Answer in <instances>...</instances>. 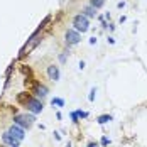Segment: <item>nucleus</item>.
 <instances>
[{
	"instance_id": "nucleus-21",
	"label": "nucleus",
	"mask_w": 147,
	"mask_h": 147,
	"mask_svg": "<svg viewBox=\"0 0 147 147\" xmlns=\"http://www.w3.org/2000/svg\"><path fill=\"white\" fill-rule=\"evenodd\" d=\"M86 147H96V144H95V142H90V144H88Z\"/></svg>"
},
{
	"instance_id": "nucleus-8",
	"label": "nucleus",
	"mask_w": 147,
	"mask_h": 147,
	"mask_svg": "<svg viewBox=\"0 0 147 147\" xmlns=\"http://www.w3.org/2000/svg\"><path fill=\"white\" fill-rule=\"evenodd\" d=\"M47 76H49V80L58 81V80H59V69H58V66H54V64L47 66Z\"/></svg>"
},
{
	"instance_id": "nucleus-12",
	"label": "nucleus",
	"mask_w": 147,
	"mask_h": 147,
	"mask_svg": "<svg viewBox=\"0 0 147 147\" xmlns=\"http://www.w3.org/2000/svg\"><path fill=\"white\" fill-rule=\"evenodd\" d=\"M90 2H91V7H95V9H100L105 3V0H90Z\"/></svg>"
},
{
	"instance_id": "nucleus-1",
	"label": "nucleus",
	"mask_w": 147,
	"mask_h": 147,
	"mask_svg": "<svg viewBox=\"0 0 147 147\" xmlns=\"http://www.w3.org/2000/svg\"><path fill=\"white\" fill-rule=\"evenodd\" d=\"M73 26L76 32H86L90 29V22H88V17H85L83 14L76 15L73 19Z\"/></svg>"
},
{
	"instance_id": "nucleus-3",
	"label": "nucleus",
	"mask_w": 147,
	"mask_h": 147,
	"mask_svg": "<svg viewBox=\"0 0 147 147\" xmlns=\"http://www.w3.org/2000/svg\"><path fill=\"white\" fill-rule=\"evenodd\" d=\"M37 34H39V32H34V34H32V37L29 39V42H27V44L20 49V56H26V54H29L30 51H32L36 46L41 42V39H39V36H37Z\"/></svg>"
},
{
	"instance_id": "nucleus-2",
	"label": "nucleus",
	"mask_w": 147,
	"mask_h": 147,
	"mask_svg": "<svg viewBox=\"0 0 147 147\" xmlns=\"http://www.w3.org/2000/svg\"><path fill=\"white\" fill-rule=\"evenodd\" d=\"M34 120H36V117L34 115H15L14 117V123L15 125H19V127H22V129H29L30 125L34 123Z\"/></svg>"
},
{
	"instance_id": "nucleus-13",
	"label": "nucleus",
	"mask_w": 147,
	"mask_h": 147,
	"mask_svg": "<svg viewBox=\"0 0 147 147\" xmlns=\"http://www.w3.org/2000/svg\"><path fill=\"white\" fill-rule=\"evenodd\" d=\"M51 103H53V105H56V107H59V108H61V107H64V100H63V98H53Z\"/></svg>"
},
{
	"instance_id": "nucleus-15",
	"label": "nucleus",
	"mask_w": 147,
	"mask_h": 147,
	"mask_svg": "<svg viewBox=\"0 0 147 147\" xmlns=\"http://www.w3.org/2000/svg\"><path fill=\"white\" fill-rule=\"evenodd\" d=\"M76 115H78V118H86V117H88V113H86V112H83V110H78V112H76Z\"/></svg>"
},
{
	"instance_id": "nucleus-4",
	"label": "nucleus",
	"mask_w": 147,
	"mask_h": 147,
	"mask_svg": "<svg viewBox=\"0 0 147 147\" xmlns=\"http://www.w3.org/2000/svg\"><path fill=\"white\" fill-rule=\"evenodd\" d=\"M26 107H27V110L32 112V113H41L42 108H44V107H42V102H41L39 98H32V96H30L29 102L26 103Z\"/></svg>"
},
{
	"instance_id": "nucleus-11",
	"label": "nucleus",
	"mask_w": 147,
	"mask_h": 147,
	"mask_svg": "<svg viewBox=\"0 0 147 147\" xmlns=\"http://www.w3.org/2000/svg\"><path fill=\"white\" fill-rule=\"evenodd\" d=\"M110 120H112V115H100V117L96 118V122H98L100 125L107 123V122H110Z\"/></svg>"
},
{
	"instance_id": "nucleus-19",
	"label": "nucleus",
	"mask_w": 147,
	"mask_h": 147,
	"mask_svg": "<svg viewBox=\"0 0 147 147\" xmlns=\"http://www.w3.org/2000/svg\"><path fill=\"white\" fill-rule=\"evenodd\" d=\"M102 146H108V139H107V137L102 139Z\"/></svg>"
},
{
	"instance_id": "nucleus-18",
	"label": "nucleus",
	"mask_w": 147,
	"mask_h": 147,
	"mask_svg": "<svg viewBox=\"0 0 147 147\" xmlns=\"http://www.w3.org/2000/svg\"><path fill=\"white\" fill-rule=\"evenodd\" d=\"M59 61L64 63V61H66V54H59Z\"/></svg>"
},
{
	"instance_id": "nucleus-7",
	"label": "nucleus",
	"mask_w": 147,
	"mask_h": 147,
	"mask_svg": "<svg viewBox=\"0 0 147 147\" xmlns=\"http://www.w3.org/2000/svg\"><path fill=\"white\" fill-rule=\"evenodd\" d=\"M80 39H81L80 32H76V30H68L66 32V42L68 44H78Z\"/></svg>"
},
{
	"instance_id": "nucleus-9",
	"label": "nucleus",
	"mask_w": 147,
	"mask_h": 147,
	"mask_svg": "<svg viewBox=\"0 0 147 147\" xmlns=\"http://www.w3.org/2000/svg\"><path fill=\"white\" fill-rule=\"evenodd\" d=\"M36 95H37V98H44L47 95V88L44 85H36Z\"/></svg>"
},
{
	"instance_id": "nucleus-14",
	"label": "nucleus",
	"mask_w": 147,
	"mask_h": 147,
	"mask_svg": "<svg viewBox=\"0 0 147 147\" xmlns=\"http://www.w3.org/2000/svg\"><path fill=\"white\" fill-rule=\"evenodd\" d=\"M29 100H30V96H29V95H26V93L19 95V102H20V103H27Z\"/></svg>"
},
{
	"instance_id": "nucleus-6",
	"label": "nucleus",
	"mask_w": 147,
	"mask_h": 147,
	"mask_svg": "<svg viewBox=\"0 0 147 147\" xmlns=\"http://www.w3.org/2000/svg\"><path fill=\"white\" fill-rule=\"evenodd\" d=\"M2 140H3V144H7L9 147H19L20 146V140H17L15 137H12L9 132H5L2 135Z\"/></svg>"
},
{
	"instance_id": "nucleus-16",
	"label": "nucleus",
	"mask_w": 147,
	"mask_h": 147,
	"mask_svg": "<svg viewBox=\"0 0 147 147\" xmlns=\"http://www.w3.org/2000/svg\"><path fill=\"white\" fill-rule=\"evenodd\" d=\"M95 95H96V90L93 88L91 91H90V96H88V100H90V102H93V100H95Z\"/></svg>"
},
{
	"instance_id": "nucleus-17",
	"label": "nucleus",
	"mask_w": 147,
	"mask_h": 147,
	"mask_svg": "<svg viewBox=\"0 0 147 147\" xmlns=\"http://www.w3.org/2000/svg\"><path fill=\"white\" fill-rule=\"evenodd\" d=\"M71 120H73L74 123L78 122V115H76V112H71Z\"/></svg>"
},
{
	"instance_id": "nucleus-10",
	"label": "nucleus",
	"mask_w": 147,
	"mask_h": 147,
	"mask_svg": "<svg viewBox=\"0 0 147 147\" xmlns=\"http://www.w3.org/2000/svg\"><path fill=\"white\" fill-rule=\"evenodd\" d=\"M83 12H85V17H95V15H96V9H95V7H91V5H88V7H85V10H83Z\"/></svg>"
},
{
	"instance_id": "nucleus-5",
	"label": "nucleus",
	"mask_w": 147,
	"mask_h": 147,
	"mask_svg": "<svg viewBox=\"0 0 147 147\" xmlns=\"http://www.w3.org/2000/svg\"><path fill=\"white\" fill-rule=\"evenodd\" d=\"M7 132L10 134V135H12V137H15V139H17V140H20V142H22V140H24V137H26V132H24V129H22V127H19V125H12V127H10V129H9V130H7Z\"/></svg>"
},
{
	"instance_id": "nucleus-20",
	"label": "nucleus",
	"mask_w": 147,
	"mask_h": 147,
	"mask_svg": "<svg viewBox=\"0 0 147 147\" xmlns=\"http://www.w3.org/2000/svg\"><path fill=\"white\" fill-rule=\"evenodd\" d=\"M125 7V2H118V9H123Z\"/></svg>"
}]
</instances>
